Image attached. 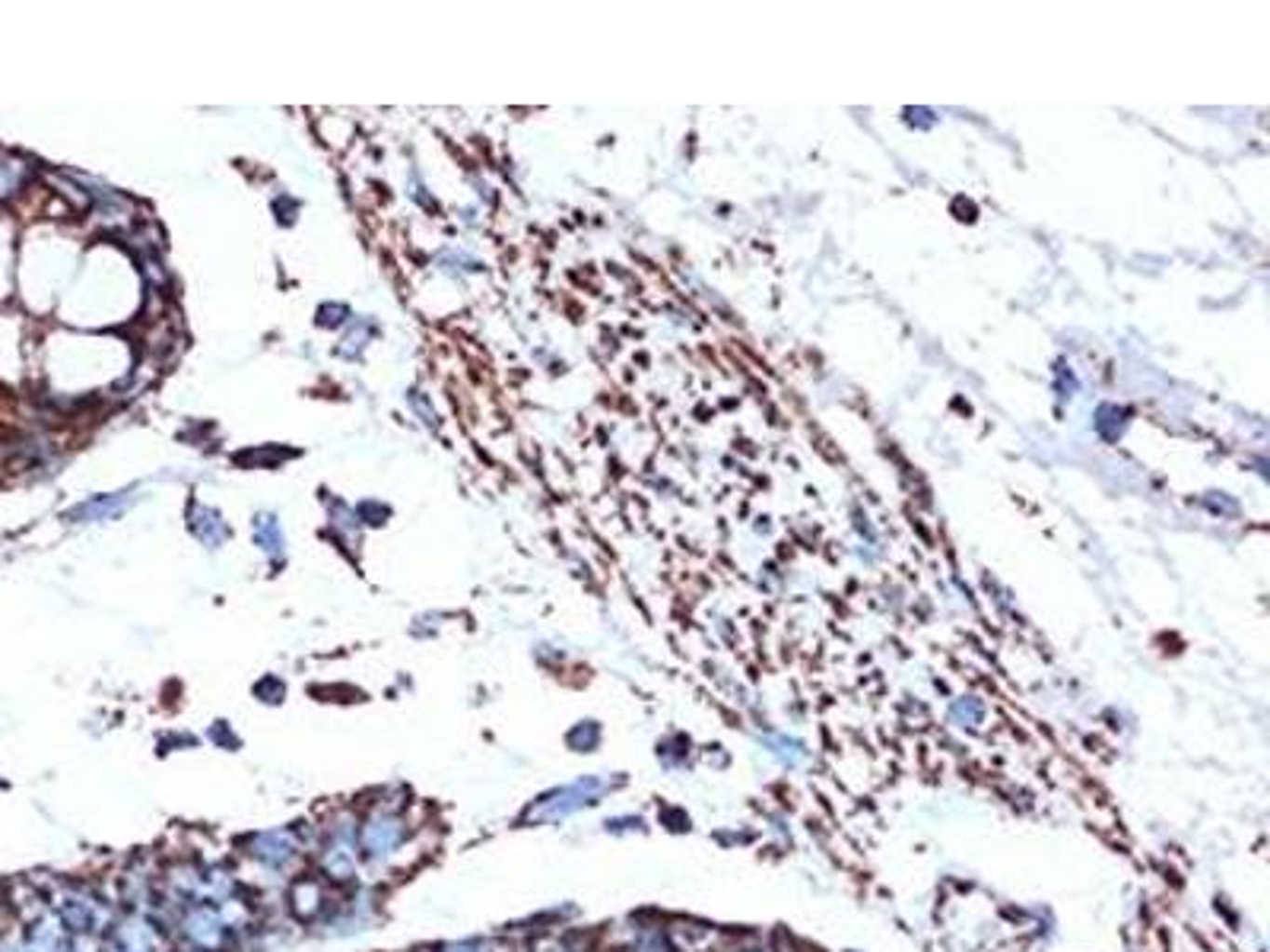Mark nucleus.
Masks as SVG:
<instances>
[{
    "instance_id": "nucleus-4",
    "label": "nucleus",
    "mask_w": 1270,
    "mask_h": 952,
    "mask_svg": "<svg viewBox=\"0 0 1270 952\" xmlns=\"http://www.w3.org/2000/svg\"><path fill=\"white\" fill-rule=\"evenodd\" d=\"M385 892L388 889L372 886V882H356V886L334 889L324 915L308 927L305 936L324 943H344L359 940L366 933H375L385 920Z\"/></svg>"
},
{
    "instance_id": "nucleus-1",
    "label": "nucleus",
    "mask_w": 1270,
    "mask_h": 952,
    "mask_svg": "<svg viewBox=\"0 0 1270 952\" xmlns=\"http://www.w3.org/2000/svg\"><path fill=\"white\" fill-rule=\"evenodd\" d=\"M359 807V854L362 877L372 886L388 889L398 879L420 870L426 857L436 851L429 835L436 823L423 816V803L404 784H385L356 800Z\"/></svg>"
},
{
    "instance_id": "nucleus-2",
    "label": "nucleus",
    "mask_w": 1270,
    "mask_h": 952,
    "mask_svg": "<svg viewBox=\"0 0 1270 952\" xmlns=\"http://www.w3.org/2000/svg\"><path fill=\"white\" fill-rule=\"evenodd\" d=\"M315 841V823H283V825H264V829H251L236 841L229 861L238 870V877L254 892L258 902H267L270 895L283 902V889L308 870V854H312Z\"/></svg>"
},
{
    "instance_id": "nucleus-5",
    "label": "nucleus",
    "mask_w": 1270,
    "mask_h": 952,
    "mask_svg": "<svg viewBox=\"0 0 1270 952\" xmlns=\"http://www.w3.org/2000/svg\"><path fill=\"white\" fill-rule=\"evenodd\" d=\"M45 902L71 936H108L121 915L112 892L87 879H58L45 892Z\"/></svg>"
},
{
    "instance_id": "nucleus-9",
    "label": "nucleus",
    "mask_w": 1270,
    "mask_h": 952,
    "mask_svg": "<svg viewBox=\"0 0 1270 952\" xmlns=\"http://www.w3.org/2000/svg\"><path fill=\"white\" fill-rule=\"evenodd\" d=\"M254 695H258V702H264V705H280L286 699V683L277 677H264L258 686H254Z\"/></svg>"
},
{
    "instance_id": "nucleus-11",
    "label": "nucleus",
    "mask_w": 1270,
    "mask_h": 952,
    "mask_svg": "<svg viewBox=\"0 0 1270 952\" xmlns=\"http://www.w3.org/2000/svg\"><path fill=\"white\" fill-rule=\"evenodd\" d=\"M258 543L264 546L267 553H280L283 540H280V530H277L274 517H258Z\"/></svg>"
},
{
    "instance_id": "nucleus-6",
    "label": "nucleus",
    "mask_w": 1270,
    "mask_h": 952,
    "mask_svg": "<svg viewBox=\"0 0 1270 952\" xmlns=\"http://www.w3.org/2000/svg\"><path fill=\"white\" fill-rule=\"evenodd\" d=\"M603 791H607V787H603L601 778H582V781H572V784L553 787V791L537 797V800L521 812V823H528V825L560 823V819L572 816V812L598 803V797H603Z\"/></svg>"
},
{
    "instance_id": "nucleus-8",
    "label": "nucleus",
    "mask_w": 1270,
    "mask_h": 952,
    "mask_svg": "<svg viewBox=\"0 0 1270 952\" xmlns=\"http://www.w3.org/2000/svg\"><path fill=\"white\" fill-rule=\"evenodd\" d=\"M420 952H515V946L499 936H458V940H439Z\"/></svg>"
},
{
    "instance_id": "nucleus-3",
    "label": "nucleus",
    "mask_w": 1270,
    "mask_h": 952,
    "mask_svg": "<svg viewBox=\"0 0 1270 952\" xmlns=\"http://www.w3.org/2000/svg\"><path fill=\"white\" fill-rule=\"evenodd\" d=\"M308 870L318 873L334 889L366 882L359 854V807L356 803H340V807L324 810L315 819V841L312 854H308Z\"/></svg>"
},
{
    "instance_id": "nucleus-7",
    "label": "nucleus",
    "mask_w": 1270,
    "mask_h": 952,
    "mask_svg": "<svg viewBox=\"0 0 1270 952\" xmlns=\"http://www.w3.org/2000/svg\"><path fill=\"white\" fill-rule=\"evenodd\" d=\"M331 895H334V886H328V882L312 870H302L299 877L283 889V911L302 933H308V927L324 915Z\"/></svg>"
},
{
    "instance_id": "nucleus-10",
    "label": "nucleus",
    "mask_w": 1270,
    "mask_h": 952,
    "mask_svg": "<svg viewBox=\"0 0 1270 952\" xmlns=\"http://www.w3.org/2000/svg\"><path fill=\"white\" fill-rule=\"evenodd\" d=\"M207 737H210L216 749H226V753H236V749L242 746V740H238V733L229 727V721H216Z\"/></svg>"
}]
</instances>
